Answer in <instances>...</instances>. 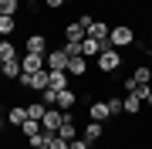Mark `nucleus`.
Listing matches in <instances>:
<instances>
[{
    "instance_id": "f257e3e1",
    "label": "nucleus",
    "mask_w": 152,
    "mask_h": 149,
    "mask_svg": "<svg viewBox=\"0 0 152 149\" xmlns=\"http://www.w3.org/2000/svg\"><path fill=\"white\" fill-rule=\"evenodd\" d=\"M108 44L112 48H132L135 44V27H132V24H115L112 27V34H108Z\"/></svg>"
},
{
    "instance_id": "f03ea898",
    "label": "nucleus",
    "mask_w": 152,
    "mask_h": 149,
    "mask_svg": "<svg viewBox=\"0 0 152 149\" xmlns=\"http://www.w3.org/2000/svg\"><path fill=\"white\" fill-rule=\"evenodd\" d=\"M95 65H98L102 75H115V71L122 68V51H118V48H105L102 54L95 58Z\"/></svg>"
},
{
    "instance_id": "7ed1b4c3",
    "label": "nucleus",
    "mask_w": 152,
    "mask_h": 149,
    "mask_svg": "<svg viewBox=\"0 0 152 149\" xmlns=\"http://www.w3.org/2000/svg\"><path fill=\"white\" fill-rule=\"evenodd\" d=\"M17 85L27 88V92H44L48 88V68H44V71H20Z\"/></svg>"
},
{
    "instance_id": "20e7f679",
    "label": "nucleus",
    "mask_w": 152,
    "mask_h": 149,
    "mask_svg": "<svg viewBox=\"0 0 152 149\" xmlns=\"http://www.w3.org/2000/svg\"><path fill=\"white\" fill-rule=\"evenodd\" d=\"M24 51H27V54H48V51H51L48 34H41V31L27 34V41H24Z\"/></svg>"
},
{
    "instance_id": "39448f33",
    "label": "nucleus",
    "mask_w": 152,
    "mask_h": 149,
    "mask_svg": "<svg viewBox=\"0 0 152 149\" xmlns=\"http://www.w3.org/2000/svg\"><path fill=\"white\" fill-rule=\"evenodd\" d=\"M61 34H64L68 44H81V41L88 37V31H85V24H81V21H68L64 27H61Z\"/></svg>"
},
{
    "instance_id": "423d86ee",
    "label": "nucleus",
    "mask_w": 152,
    "mask_h": 149,
    "mask_svg": "<svg viewBox=\"0 0 152 149\" xmlns=\"http://www.w3.org/2000/svg\"><path fill=\"white\" fill-rule=\"evenodd\" d=\"M61 115H64L61 109H48V112H44V119H41V132H48V136H58Z\"/></svg>"
},
{
    "instance_id": "0eeeda50",
    "label": "nucleus",
    "mask_w": 152,
    "mask_h": 149,
    "mask_svg": "<svg viewBox=\"0 0 152 149\" xmlns=\"http://www.w3.org/2000/svg\"><path fill=\"white\" fill-rule=\"evenodd\" d=\"M44 61H48V71H68V54H64V48H51Z\"/></svg>"
},
{
    "instance_id": "6e6552de",
    "label": "nucleus",
    "mask_w": 152,
    "mask_h": 149,
    "mask_svg": "<svg viewBox=\"0 0 152 149\" xmlns=\"http://www.w3.org/2000/svg\"><path fill=\"white\" fill-rule=\"evenodd\" d=\"M58 136L61 139H78V126H75V115H71V112H64V115H61V126H58Z\"/></svg>"
},
{
    "instance_id": "1a4fd4ad",
    "label": "nucleus",
    "mask_w": 152,
    "mask_h": 149,
    "mask_svg": "<svg viewBox=\"0 0 152 149\" xmlns=\"http://www.w3.org/2000/svg\"><path fill=\"white\" fill-rule=\"evenodd\" d=\"M108 34H112V27H108L105 21H95L91 27H88V37H95L98 44H105V48H112V44H108Z\"/></svg>"
},
{
    "instance_id": "9d476101",
    "label": "nucleus",
    "mask_w": 152,
    "mask_h": 149,
    "mask_svg": "<svg viewBox=\"0 0 152 149\" xmlns=\"http://www.w3.org/2000/svg\"><path fill=\"white\" fill-rule=\"evenodd\" d=\"M20 68H24V71H44L48 61H44V54H27V51H24V54H20Z\"/></svg>"
},
{
    "instance_id": "9b49d317",
    "label": "nucleus",
    "mask_w": 152,
    "mask_h": 149,
    "mask_svg": "<svg viewBox=\"0 0 152 149\" xmlns=\"http://www.w3.org/2000/svg\"><path fill=\"white\" fill-rule=\"evenodd\" d=\"M68 75L71 78H88V58H81V54L68 58Z\"/></svg>"
},
{
    "instance_id": "f8f14e48",
    "label": "nucleus",
    "mask_w": 152,
    "mask_h": 149,
    "mask_svg": "<svg viewBox=\"0 0 152 149\" xmlns=\"http://www.w3.org/2000/svg\"><path fill=\"white\" fill-rule=\"evenodd\" d=\"M7 122H10L14 129H20L24 122H27V105H10V109H7Z\"/></svg>"
},
{
    "instance_id": "ddd939ff",
    "label": "nucleus",
    "mask_w": 152,
    "mask_h": 149,
    "mask_svg": "<svg viewBox=\"0 0 152 149\" xmlns=\"http://www.w3.org/2000/svg\"><path fill=\"white\" fill-rule=\"evenodd\" d=\"M88 115H91V122H108L112 119L108 102H91V105H88Z\"/></svg>"
},
{
    "instance_id": "4468645a",
    "label": "nucleus",
    "mask_w": 152,
    "mask_h": 149,
    "mask_svg": "<svg viewBox=\"0 0 152 149\" xmlns=\"http://www.w3.org/2000/svg\"><path fill=\"white\" fill-rule=\"evenodd\" d=\"M75 102H78V95L71 92V88H61L58 92V105L54 109H61V112H75Z\"/></svg>"
},
{
    "instance_id": "2eb2a0df",
    "label": "nucleus",
    "mask_w": 152,
    "mask_h": 149,
    "mask_svg": "<svg viewBox=\"0 0 152 149\" xmlns=\"http://www.w3.org/2000/svg\"><path fill=\"white\" fill-rule=\"evenodd\" d=\"M20 58H10V61H4V68H0V75L7 78V81H17V78H20Z\"/></svg>"
},
{
    "instance_id": "dca6fc26",
    "label": "nucleus",
    "mask_w": 152,
    "mask_h": 149,
    "mask_svg": "<svg viewBox=\"0 0 152 149\" xmlns=\"http://www.w3.org/2000/svg\"><path fill=\"white\" fill-rule=\"evenodd\" d=\"M102 136H105V126H102V122H88V126L81 129V139H85V142H98Z\"/></svg>"
},
{
    "instance_id": "f3484780",
    "label": "nucleus",
    "mask_w": 152,
    "mask_h": 149,
    "mask_svg": "<svg viewBox=\"0 0 152 149\" xmlns=\"http://www.w3.org/2000/svg\"><path fill=\"white\" fill-rule=\"evenodd\" d=\"M68 71H48V88H54V92H61V88H68Z\"/></svg>"
},
{
    "instance_id": "a211bd4d",
    "label": "nucleus",
    "mask_w": 152,
    "mask_h": 149,
    "mask_svg": "<svg viewBox=\"0 0 152 149\" xmlns=\"http://www.w3.org/2000/svg\"><path fill=\"white\" fill-rule=\"evenodd\" d=\"M102 51H105V44H98L95 37H85L81 41V58H98Z\"/></svg>"
},
{
    "instance_id": "6ab92c4d",
    "label": "nucleus",
    "mask_w": 152,
    "mask_h": 149,
    "mask_svg": "<svg viewBox=\"0 0 152 149\" xmlns=\"http://www.w3.org/2000/svg\"><path fill=\"white\" fill-rule=\"evenodd\" d=\"M14 31H17V17H10V14H0V37H10Z\"/></svg>"
},
{
    "instance_id": "aec40b11",
    "label": "nucleus",
    "mask_w": 152,
    "mask_h": 149,
    "mask_svg": "<svg viewBox=\"0 0 152 149\" xmlns=\"http://www.w3.org/2000/svg\"><path fill=\"white\" fill-rule=\"evenodd\" d=\"M132 78H135L139 85H152V68L149 65H139L135 71H132Z\"/></svg>"
},
{
    "instance_id": "412c9836",
    "label": "nucleus",
    "mask_w": 152,
    "mask_h": 149,
    "mask_svg": "<svg viewBox=\"0 0 152 149\" xmlns=\"http://www.w3.org/2000/svg\"><path fill=\"white\" fill-rule=\"evenodd\" d=\"M44 112H48V105H44V102H31V105H27V119H34V122H41Z\"/></svg>"
},
{
    "instance_id": "4be33fe9",
    "label": "nucleus",
    "mask_w": 152,
    "mask_h": 149,
    "mask_svg": "<svg viewBox=\"0 0 152 149\" xmlns=\"http://www.w3.org/2000/svg\"><path fill=\"white\" fill-rule=\"evenodd\" d=\"M125 112H129V115H139V112H142V98H135V95H125Z\"/></svg>"
},
{
    "instance_id": "5701e85b",
    "label": "nucleus",
    "mask_w": 152,
    "mask_h": 149,
    "mask_svg": "<svg viewBox=\"0 0 152 149\" xmlns=\"http://www.w3.org/2000/svg\"><path fill=\"white\" fill-rule=\"evenodd\" d=\"M10 58H17V48L7 37H0V61H10Z\"/></svg>"
},
{
    "instance_id": "b1692460",
    "label": "nucleus",
    "mask_w": 152,
    "mask_h": 149,
    "mask_svg": "<svg viewBox=\"0 0 152 149\" xmlns=\"http://www.w3.org/2000/svg\"><path fill=\"white\" fill-rule=\"evenodd\" d=\"M48 139H51L48 132H37V136H31V139H27V149H48Z\"/></svg>"
},
{
    "instance_id": "393cba45",
    "label": "nucleus",
    "mask_w": 152,
    "mask_h": 149,
    "mask_svg": "<svg viewBox=\"0 0 152 149\" xmlns=\"http://www.w3.org/2000/svg\"><path fill=\"white\" fill-rule=\"evenodd\" d=\"M37 132H41V122H34V119H27V122L20 126V136H24V139H31V136H37Z\"/></svg>"
},
{
    "instance_id": "a878e982",
    "label": "nucleus",
    "mask_w": 152,
    "mask_h": 149,
    "mask_svg": "<svg viewBox=\"0 0 152 149\" xmlns=\"http://www.w3.org/2000/svg\"><path fill=\"white\" fill-rule=\"evenodd\" d=\"M105 102H108V112H112V119H118L122 112H125V105H122L125 98H105Z\"/></svg>"
},
{
    "instance_id": "bb28decb",
    "label": "nucleus",
    "mask_w": 152,
    "mask_h": 149,
    "mask_svg": "<svg viewBox=\"0 0 152 149\" xmlns=\"http://www.w3.org/2000/svg\"><path fill=\"white\" fill-rule=\"evenodd\" d=\"M0 14H10V17H17V0H0Z\"/></svg>"
},
{
    "instance_id": "cd10ccee",
    "label": "nucleus",
    "mask_w": 152,
    "mask_h": 149,
    "mask_svg": "<svg viewBox=\"0 0 152 149\" xmlns=\"http://www.w3.org/2000/svg\"><path fill=\"white\" fill-rule=\"evenodd\" d=\"M41 95H44V98H41V102H44V105H48V109H51V105H58V92H54V88H44Z\"/></svg>"
},
{
    "instance_id": "c85d7f7f",
    "label": "nucleus",
    "mask_w": 152,
    "mask_h": 149,
    "mask_svg": "<svg viewBox=\"0 0 152 149\" xmlns=\"http://www.w3.org/2000/svg\"><path fill=\"white\" fill-rule=\"evenodd\" d=\"M48 149H68V139H61V136H51V139H48Z\"/></svg>"
},
{
    "instance_id": "c756f323",
    "label": "nucleus",
    "mask_w": 152,
    "mask_h": 149,
    "mask_svg": "<svg viewBox=\"0 0 152 149\" xmlns=\"http://www.w3.org/2000/svg\"><path fill=\"white\" fill-rule=\"evenodd\" d=\"M68 149H91V142H85V139H71Z\"/></svg>"
},
{
    "instance_id": "7c9ffc66",
    "label": "nucleus",
    "mask_w": 152,
    "mask_h": 149,
    "mask_svg": "<svg viewBox=\"0 0 152 149\" xmlns=\"http://www.w3.org/2000/svg\"><path fill=\"white\" fill-rule=\"evenodd\" d=\"M64 4H68V0H44V7H48V10H61Z\"/></svg>"
},
{
    "instance_id": "2f4dec72",
    "label": "nucleus",
    "mask_w": 152,
    "mask_h": 149,
    "mask_svg": "<svg viewBox=\"0 0 152 149\" xmlns=\"http://www.w3.org/2000/svg\"><path fill=\"white\" fill-rule=\"evenodd\" d=\"M145 102H149V109H152V92H149V98H145Z\"/></svg>"
},
{
    "instance_id": "473e14b6",
    "label": "nucleus",
    "mask_w": 152,
    "mask_h": 149,
    "mask_svg": "<svg viewBox=\"0 0 152 149\" xmlns=\"http://www.w3.org/2000/svg\"><path fill=\"white\" fill-rule=\"evenodd\" d=\"M0 136H4V119H0Z\"/></svg>"
},
{
    "instance_id": "72a5a7b5",
    "label": "nucleus",
    "mask_w": 152,
    "mask_h": 149,
    "mask_svg": "<svg viewBox=\"0 0 152 149\" xmlns=\"http://www.w3.org/2000/svg\"><path fill=\"white\" fill-rule=\"evenodd\" d=\"M0 119H4V102H0Z\"/></svg>"
},
{
    "instance_id": "f704fd0d",
    "label": "nucleus",
    "mask_w": 152,
    "mask_h": 149,
    "mask_svg": "<svg viewBox=\"0 0 152 149\" xmlns=\"http://www.w3.org/2000/svg\"><path fill=\"white\" fill-rule=\"evenodd\" d=\"M0 68H4V61H0Z\"/></svg>"
}]
</instances>
